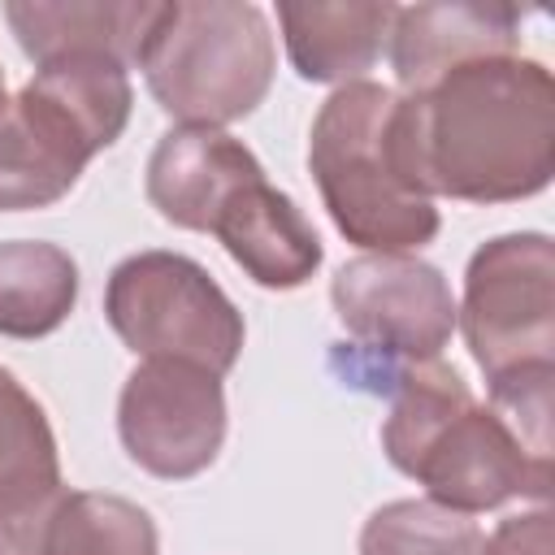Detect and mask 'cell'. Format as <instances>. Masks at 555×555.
I'll return each mask as SVG.
<instances>
[{
	"mask_svg": "<svg viewBox=\"0 0 555 555\" xmlns=\"http://www.w3.org/2000/svg\"><path fill=\"white\" fill-rule=\"evenodd\" d=\"M390 139L425 199H529L555 178V78L520 52L468 61L434 87L399 95Z\"/></svg>",
	"mask_w": 555,
	"mask_h": 555,
	"instance_id": "1",
	"label": "cell"
},
{
	"mask_svg": "<svg viewBox=\"0 0 555 555\" xmlns=\"http://www.w3.org/2000/svg\"><path fill=\"white\" fill-rule=\"evenodd\" d=\"M330 369L343 386L382 395V451L386 460L425 486V494L451 512L477 516L503 503L546 507L551 460L525 451L512 425L477 403L468 382L442 360H386L351 343L330 347Z\"/></svg>",
	"mask_w": 555,
	"mask_h": 555,
	"instance_id": "2",
	"label": "cell"
},
{
	"mask_svg": "<svg viewBox=\"0 0 555 555\" xmlns=\"http://www.w3.org/2000/svg\"><path fill=\"white\" fill-rule=\"evenodd\" d=\"M130 78L113 61L39 65L17 95H0V212L52 208L91 156L130 121Z\"/></svg>",
	"mask_w": 555,
	"mask_h": 555,
	"instance_id": "3",
	"label": "cell"
},
{
	"mask_svg": "<svg viewBox=\"0 0 555 555\" xmlns=\"http://www.w3.org/2000/svg\"><path fill=\"white\" fill-rule=\"evenodd\" d=\"M395 100L390 87L369 78L334 87L308 134V169L321 204L338 234L364 251H421L442 225L434 199L408 182L395 156Z\"/></svg>",
	"mask_w": 555,
	"mask_h": 555,
	"instance_id": "4",
	"label": "cell"
},
{
	"mask_svg": "<svg viewBox=\"0 0 555 555\" xmlns=\"http://www.w3.org/2000/svg\"><path fill=\"white\" fill-rule=\"evenodd\" d=\"M139 69L169 117L221 130L264 104L278 48L251 0H165Z\"/></svg>",
	"mask_w": 555,
	"mask_h": 555,
	"instance_id": "5",
	"label": "cell"
},
{
	"mask_svg": "<svg viewBox=\"0 0 555 555\" xmlns=\"http://www.w3.org/2000/svg\"><path fill=\"white\" fill-rule=\"evenodd\" d=\"M104 321L143 360H182L225 377L247 325L217 278L182 251H134L104 282Z\"/></svg>",
	"mask_w": 555,
	"mask_h": 555,
	"instance_id": "6",
	"label": "cell"
},
{
	"mask_svg": "<svg viewBox=\"0 0 555 555\" xmlns=\"http://www.w3.org/2000/svg\"><path fill=\"white\" fill-rule=\"evenodd\" d=\"M468 356L490 377L525 364H555V243L542 230L486 238L464 269L455 304Z\"/></svg>",
	"mask_w": 555,
	"mask_h": 555,
	"instance_id": "7",
	"label": "cell"
},
{
	"mask_svg": "<svg viewBox=\"0 0 555 555\" xmlns=\"http://www.w3.org/2000/svg\"><path fill=\"white\" fill-rule=\"evenodd\" d=\"M351 347L386 360H438L455 334V295L438 264L412 251H364L330 282Z\"/></svg>",
	"mask_w": 555,
	"mask_h": 555,
	"instance_id": "8",
	"label": "cell"
},
{
	"mask_svg": "<svg viewBox=\"0 0 555 555\" xmlns=\"http://www.w3.org/2000/svg\"><path fill=\"white\" fill-rule=\"evenodd\" d=\"M225 425L221 377L182 360H143L117 395V438L126 455L160 481H186L212 468Z\"/></svg>",
	"mask_w": 555,
	"mask_h": 555,
	"instance_id": "9",
	"label": "cell"
},
{
	"mask_svg": "<svg viewBox=\"0 0 555 555\" xmlns=\"http://www.w3.org/2000/svg\"><path fill=\"white\" fill-rule=\"evenodd\" d=\"M256 178H264V165L243 139L208 126H173L147 156L143 191L169 225L212 234L225 199Z\"/></svg>",
	"mask_w": 555,
	"mask_h": 555,
	"instance_id": "10",
	"label": "cell"
},
{
	"mask_svg": "<svg viewBox=\"0 0 555 555\" xmlns=\"http://www.w3.org/2000/svg\"><path fill=\"white\" fill-rule=\"evenodd\" d=\"M165 0H9L4 22L35 65L113 61L121 69L143 61Z\"/></svg>",
	"mask_w": 555,
	"mask_h": 555,
	"instance_id": "11",
	"label": "cell"
},
{
	"mask_svg": "<svg viewBox=\"0 0 555 555\" xmlns=\"http://www.w3.org/2000/svg\"><path fill=\"white\" fill-rule=\"evenodd\" d=\"M520 22L525 13L516 4H477V0L399 4L386 43H390V65L403 95L434 87L442 74L468 61L516 52Z\"/></svg>",
	"mask_w": 555,
	"mask_h": 555,
	"instance_id": "12",
	"label": "cell"
},
{
	"mask_svg": "<svg viewBox=\"0 0 555 555\" xmlns=\"http://www.w3.org/2000/svg\"><path fill=\"white\" fill-rule=\"evenodd\" d=\"M212 234L230 251V260L264 291H295L325 260L321 234L312 230L304 208L286 191L269 186V178L238 186L217 212Z\"/></svg>",
	"mask_w": 555,
	"mask_h": 555,
	"instance_id": "13",
	"label": "cell"
},
{
	"mask_svg": "<svg viewBox=\"0 0 555 555\" xmlns=\"http://www.w3.org/2000/svg\"><path fill=\"white\" fill-rule=\"evenodd\" d=\"M395 9L399 4L390 0H334V4L282 0L278 22L295 74L304 82H330V87L360 82L377 65L390 39Z\"/></svg>",
	"mask_w": 555,
	"mask_h": 555,
	"instance_id": "14",
	"label": "cell"
},
{
	"mask_svg": "<svg viewBox=\"0 0 555 555\" xmlns=\"http://www.w3.org/2000/svg\"><path fill=\"white\" fill-rule=\"evenodd\" d=\"M78 304V260L43 238L0 243V338H48Z\"/></svg>",
	"mask_w": 555,
	"mask_h": 555,
	"instance_id": "15",
	"label": "cell"
},
{
	"mask_svg": "<svg viewBox=\"0 0 555 555\" xmlns=\"http://www.w3.org/2000/svg\"><path fill=\"white\" fill-rule=\"evenodd\" d=\"M39 555H160V529L134 499L65 490L43 525Z\"/></svg>",
	"mask_w": 555,
	"mask_h": 555,
	"instance_id": "16",
	"label": "cell"
},
{
	"mask_svg": "<svg viewBox=\"0 0 555 555\" xmlns=\"http://www.w3.org/2000/svg\"><path fill=\"white\" fill-rule=\"evenodd\" d=\"M481 525L434 499L382 503L360 529V555H477Z\"/></svg>",
	"mask_w": 555,
	"mask_h": 555,
	"instance_id": "17",
	"label": "cell"
},
{
	"mask_svg": "<svg viewBox=\"0 0 555 555\" xmlns=\"http://www.w3.org/2000/svg\"><path fill=\"white\" fill-rule=\"evenodd\" d=\"M551 382L555 364H525L503 377H490V408L538 460H551Z\"/></svg>",
	"mask_w": 555,
	"mask_h": 555,
	"instance_id": "18",
	"label": "cell"
},
{
	"mask_svg": "<svg viewBox=\"0 0 555 555\" xmlns=\"http://www.w3.org/2000/svg\"><path fill=\"white\" fill-rule=\"evenodd\" d=\"M477 555H555L551 507H533V512L499 520L490 533H481Z\"/></svg>",
	"mask_w": 555,
	"mask_h": 555,
	"instance_id": "19",
	"label": "cell"
},
{
	"mask_svg": "<svg viewBox=\"0 0 555 555\" xmlns=\"http://www.w3.org/2000/svg\"><path fill=\"white\" fill-rule=\"evenodd\" d=\"M0 95H4V69H0Z\"/></svg>",
	"mask_w": 555,
	"mask_h": 555,
	"instance_id": "20",
	"label": "cell"
}]
</instances>
